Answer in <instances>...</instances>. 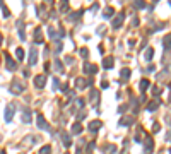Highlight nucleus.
Segmentation results:
<instances>
[{"label":"nucleus","mask_w":171,"mask_h":154,"mask_svg":"<svg viewBox=\"0 0 171 154\" xmlns=\"http://www.w3.org/2000/svg\"><path fill=\"white\" fill-rule=\"evenodd\" d=\"M22 89H24V87H22V86L19 84L17 80H16V82H12V84H11V87H9V91H11L12 94H21V93H22Z\"/></svg>","instance_id":"obj_1"},{"label":"nucleus","mask_w":171,"mask_h":154,"mask_svg":"<svg viewBox=\"0 0 171 154\" xmlns=\"http://www.w3.org/2000/svg\"><path fill=\"white\" fill-rule=\"evenodd\" d=\"M12 117H14V105H9L5 110V120L7 122H12Z\"/></svg>","instance_id":"obj_2"},{"label":"nucleus","mask_w":171,"mask_h":154,"mask_svg":"<svg viewBox=\"0 0 171 154\" xmlns=\"http://www.w3.org/2000/svg\"><path fill=\"white\" fill-rule=\"evenodd\" d=\"M38 127L41 128V130H48V125H46V122H45V117H43L41 113L38 115Z\"/></svg>","instance_id":"obj_3"},{"label":"nucleus","mask_w":171,"mask_h":154,"mask_svg":"<svg viewBox=\"0 0 171 154\" xmlns=\"http://www.w3.org/2000/svg\"><path fill=\"white\" fill-rule=\"evenodd\" d=\"M152 146H154L152 139L147 137V139H145V149H144V152H145V154H151V152H152Z\"/></svg>","instance_id":"obj_4"},{"label":"nucleus","mask_w":171,"mask_h":154,"mask_svg":"<svg viewBox=\"0 0 171 154\" xmlns=\"http://www.w3.org/2000/svg\"><path fill=\"white\" fill-rule=\"evenodd\" d=\"M34 39H36V43H38V45H39V43H43L41 27H34Z\"/></svg>","instance_id":"obj_5"},{"label":"nucleus","mask_w":171,"mask_h":154,"mask_svg":"<svg viewBox=\"0 0 171 154\" xmlns=\"http://www.w3.org/2000/svg\"><path fill=\"white\" fill-rule=\"evenodd\" d=\"M38 62V53L34 48H31V53H29V65H34Z\"/></svg>","instance_id":"obj_6"},{"label":"nucleus","mask_w":171,"mask_h":154,"mask_svg":"<svg viewBox=\"0 0 171 154\" xmlns=\"http://www.w3.org/2000/svg\"><path fill=\"white\" fill-rule=\"evenodd\" d=\"M34 84H36V87L41 89L43 86H45V75H36L34 77Z\"/></svg>","instance_id":"obj_7"},{"label":"nucleus","mask_w":171,"mask_h":154,"mask_svg":"<svg viewBox=\"0 0 171 154\" xmlns=\"http://www.w3.org/2000/svg\"><path fill=\"white\" fill-rule=\"evenodd\" d=\"M123 19H125V16L118 14V17H115V21H113V27H120L123 24Z\"/></svg>","instance_id":"obj_8"},{"label":"nucleus","mask_w":171,"mask_h":154,"mask_svg":"<svg viewBox=\"0 0 171 154\" xmlns=\"http://www.w3.org/2000/svg\"><path fill=\"white\" fill-rule=\"evenodd\" d=\"M5 64H7V67H9V70H16V67H17L16 62H14L9 55H5Z\"/></svg>","instance_id":"obj_9"},{"label":"nucleus","mask_w":171,"mask_h":154,"mask_svg":"<svg viewBox=\"0 0 171 154\" xmlns=\"http://www.w3.org/2000/svg\"><path fill=\"white\" fill-rule=\"evenodd\" d=\"M99 127H101V122H98V120H94V122L89 123V130H91V132H96V130H99Z\"/></svg>","instance_id":"obj_10"},{"label":"nucleus","mask_w":171,"mask_h":154,"mask_svg":"<svg viewBox=\"0 0 171 154\" xmlns=\"http://www.w3.org/2000/svg\"><path fill=\"white\" fill-rule=\"evenodd\" d=\"M22 122L24 123L31 122V112H29V110H24V112H22Z\"/></svg>","instance_id":"obj_11"},{"label":"nucleus","mask_w":171,"mask_h":154,"mask_svg":"<svg viewBox=\"0 0 171 154\" xmlns=\"http://www.w3.org/2000/svg\"><path fill=\"white\" fill-rule=\"evenodd\" d=\"M103 67H104V69H111L113 67V58L111 57H106V58L103 60Z\"/></svg>","instance_id":"obj_12"},{"label":"nucleus","mask_w":171,"mask_h":154,"mask_svg":"<svg viewBox=\"0 0 171 154\" xmlns=\"http://www.w3.org/2000/svg\"><path fill=\"white\" fill-rule=\"evenodd\" d=\"M84 72H86V74H96V72H98V70H96V65H86V67H84Z\"/></svg>","instance_id":"obj_13"},{"label":"nucleus","mask_w":171,"mask_h":154,"mask_svg":"<svg viewBox=\"0 0 171 154\" xmlns=\"http://www.w3.org/2000/svg\"><path fill=\"white\" fill-rule=\"evenodd\" d=\"M80 132H82L80 123H74V125H72V134H80Z\"/></svg>","instance_id":"obj_14"},{"label":"nucleus","mask_w":171,"mask_h":154,"mask_svg":"<svg viewBox=\"0 0 171 154\" xmlns=\"http://www.w3.org/2000/svg\"><path fill=\"white\" fill-rule=\"evenodd\" d=\"M149 89V80H140V91H147Z\"/></svg>","instance_id":"obj_15"},{"label":"nucleus","mask_w":171,"mask_h":154,"mask_svg":"<svg viewBox=\"0 0 171 154\" xmlns=\"http://www.w3.org/2000/svg\"><path fill=\"white\" fill-rule=\"evenodd\" d=\"M164 48L166 50H169L171 48V34H168V36L164 38Z\"/></svg>","instance_id":"obj_16"},{"label":"nucleus","mask_w":171,"mask_h":154,"mask_svg":"<svg viewBox=\"0 0 171 154\" xmlns=\"http://www.w3.org/2000/svg\"><path fill=\"white\" fill-rule=\"evenodd\" d=\"M157 106H159V103H157V101H152L149 106H147V112H154V110H156Z\"/></svg>","instance_id":"obj_17"},{"label":"nucleus","mask_w":171,"mask_h":154,"mask_svg":"<svg viewBox=\"0 0 171 154\" xmlns=\"http://www.w3.org/2000/svg\"><path fill=\"white\" fill-rule=\"evenodd\" d=\"M39 154H51V147H50V146H43Z\"/></svg>","instance_id":"obj_18"},{"label":"nucleus","mask_w":171,"mask_h":154,"mask_svg":"<svg viewBox=\"0 0 171 154\" xmlns=\"http://www.w3.org/2000/svg\"><path fill=\"white\" fill-rule=\"evenodd\" d=\"M16 55H17V58H19V60H24V50H22V48H17Z\"/></svg>","instance_id":"obj_19"},{"label":"nucleus","mask_w":171,"mask_h":154,"mask_svg":"<svg viewBox=\"0 0 171 154\" xmlns=\"http://www.w3.org/2000/svg\"><path fill=\"white\" fill-rule=\"evenodd\" d=\"M75 82H77V87H79V89H84L86 87V80L84 79H77Z\"/></svg>","instance_id":"obj_20"},{"label":"nucleus","mask_w":171,"mask_h":154,"mask_svg":"<svg viewBox=\"0 0 171 154\" xmlns=\"http://www.w3.org/2000/svg\"><path fill=\"white\" fill-rule=\"evenodd\" d=\"M152 48H147V52H145V60H152Z\"/></svg>","instance_id":"obj_21"},{"label":"nucleus","mask_w":171,"mask_h":154,"mask_svg":"<svg viewBox=\"0 0 171 154\" xmlns=\"http://www.w3.org/2000/svg\"><path fill=\"white\" fill-rule=\"evenodd\" d=\"M111 14H113V9H111V7H106V11H104V17H111Z\"/></svg>","instance_id":"obj_22"},{"label":"nucleus","mask_w":171,"mask_h":154,"mask_svg":"<svg viewBox=\"0 0 171 154\" xmlns=\"http://www.w3.org/2000/svg\"><path fill=\"white\" fill-rule=\"evenodd\" d=\"M128 75H130V70H128V69H123L122 70V77H123V79H128Z\"/></svg>","instance_id":"obj_23"},{"label":"nucleus","mask_w":171,"mask_h":154,"mask_svg":"<svg viewBox=\"0 0 171 154\" xmlns=\"http://www.w3.org/2000/svg\"><path fill=\"white\" fill-rule=\"evenodd\" d=\"M106 151H108L106 154H113L115 151H117V147H115V146H108V147H106Z\"/></svg>","instance_id":"obj_24"},{"label":"nucleus","mask_w":171,"mask_h":154,"mask_svg":"<svg viewBox=\"0 0 171 154\" xmlns=\"http://www.w3.org/2000/svg\"><path fill=\"white\" fill-rule=\"evenodd\" d=\"M134 5L137 7V9H142V7H145V4H144V2H140V0H137V2H135Z\"/></svg>","instance_id":"obj_25"},{"label":"nucleus","mask_w":171,"mask_h":154,"mask_svg":"<svg viewBox=\"0 0 171 154\" xmlns=\"http://www.w3.org/2000/svg\"><path fill=\"white\" fill-rule=\"evenodd\" d=\"M80 55H82V57H86V55H87V50H86V48H82V50H80Z\"/></svg>","instance_id":"obj_26"},{"label":"nucleus","mask_w":171,"mask_h":154,"mask_svg":"<svg viewBox=\"0 0 171 154\" xmlns=\"http://www.w3.org/2000/svg\"><path fill=\"white\" fill-rule=\"evenodd\" d=\"M2 39H4V38H2V34H0V45H2Z\"/></svg>","instance_id":"obj_27"},{"label":"nucleus","mask_w":171,"mask_h":154,"mask_svg":"<svg viewBox=\"0 0 171 154\" xmlns=\"http://www.w3.org/2000/svg\"><path fill=\"white\" fill-rule=\"evenodd\" d=\"M0 154H7V152H4V151H0Z\"/></svg>","instance_id":"obj_28"},{"label":"nucleus","mask_w":171,"mask_h":154,"mask_svg":"<svg viewBox=\"0 0 171 154\" xmlns=\"http://www.w3.org/2000/svg\"><path fill=\"white\" fill-rule=\"evenodd\" d=\"M169 5H171V2H169Z\"/></svg>","instance_id":"obj_29"},{"label":"nucleus","mask_w":171,"mask_h":154,"mask_svg":"<svg viewBox=\"0 0 171 154\" xmlns=\"http://www.w3.org/2000/svg\"><path fill=\"white\" fill-rule=\"evenodd\" d=\"M169 87H171V84H169Z\"/></svg>","instance_id":"obj_30"}]
</instances>
